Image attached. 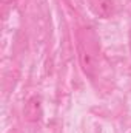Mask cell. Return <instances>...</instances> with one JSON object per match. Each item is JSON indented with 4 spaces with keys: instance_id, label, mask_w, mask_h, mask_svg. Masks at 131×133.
Masks as SVG:
<instances>
[{
    "instance_id": "1",
    "label": "cell",
    "mask_w": 131,
    "mask_h": 133,
    "mask_svg": "<svg viewBox=\"0 0 131 133\" xmlns=\"http://www.w3.org/2000/svg\"><path fill=\"white\" fill-rule=\"evenodd\" d=\"M77 57L83 74L94 79L100 65V39L93 26H82L77 31Z\"/></svg>"
},
{
    "instance_id": "2",
    "label": "cell",
    "mask_w": 131,
    "mask_h": 133,
    "mask_svg": "<svg viewBox=\"0 0 131 133\" xmlns=\"http://www.w3.org/2000/svg\"><path fill=\"white\" fill-rule=\"evenodd\" d=\"M23 116L28 122H39L42 119L43 108H42V99L39 96H31L26 101L23 108Z\"/></svg>"
},
{
    "instance_id": "4",
    "label": "cell",
    "mask_w": 131,
    "mask_h": 133,
    "mask_svg": "<svg viewBox=\"0 0 131 133\" xmlns=\"http://www.w3.org/2000/svg\"><path fill=\"white\" fill-rule=\"evenodd\" d=\"M3 3H8V2H12V0H2Z\"/></svg>"
},
{
    "instance_id": "3",
    "label": "cell",
    "mask_w": 131,
    "mask_h": 133,
    "mask_svg": "<svg viewBox=\"0 0 131 133\" xmlns=\"http://www.w3.org/2000/svg\"><path fill=\"white\" fill-rule=\"evenodd\" d=\"M90 5H91L93 11L102 19L111 17V14L114 11L113 0H90Z\"/></svg>"
}]
</instances>
